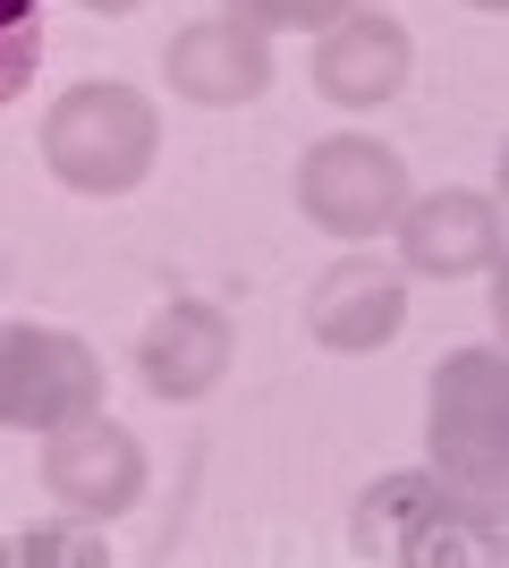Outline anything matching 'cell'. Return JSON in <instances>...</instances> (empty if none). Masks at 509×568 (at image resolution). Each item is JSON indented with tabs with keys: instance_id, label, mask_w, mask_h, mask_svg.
<instances>
[{
	"instance_id": "cell-1",
	"label": "cell",
	"mask_w": 509,
	"mask_h": 568,
	"mask_svg": "<svg viewBox=\"0 0 509 568\" xmlns=\"http://www.w3.org/2000/svg\"><path fill=\"white\" fill-rule=\"evenodd\" d=\"M51 170L69 179V187H136L153 162V111L128 85H77L60 111H51Z\"/></svg>"
},
{
	"instance_id": "cell-2",
	"label": "cell",
	"mask_w": 509,
	"mask_h": 568,
	"mask_svg": "<svg viewBox=\"0 0 509 568\" xmlns=\"http://www.w3.org/2000/svg\"><path fill=\"white\" fill-rule=\"evenodd\" d=\"M102 399V365L60 332H0V425H69Z\"/></svg>"
},
{
	"instance_id": "cell-3",
	"label": "cell",
	"mask_w": 509,
	"mask_h": 568,
	"mask_svg": "<svg viewBox=\"0 0 509 568\" xmlns=\"http://www.w3.org/2000/svg\"><path fill=\"white\" fill-rule=\"evenodd\" d=\"M297 187H306V213L323 230H348V237L383 230L399 213V162H390L383 144H323Z\"/></svg>"
},
{
	"instance_id": "cell-4",
	"label": "cell",
	"mask_w": 509,
	"mask_h": 568,
	"mask_svg": "<svg viewBox=\"0 0 509 568\" xmlns=\"http://www.w3.org/2000/svg\"><path fill=\"white\" fill-rule=\"evenodd\" d=\"M43 475H51V493L77 500V509H128L145 467H136V442H128V433L85 416V433H60V442H51Z\"/></svg>"
},
{
	"instance_id": "cell-5",
	"label": "cell",
	"mask_w": 509,
	"mask_h": 568,
	"mask_svg": "<svg viewBox=\"0 0 509 568\" xmlns=\"http://www.w3.org/2000/svg\"><path fill=\"white\" fill-rule=\"evenodd\" d=\"M264 43L246 34V26H187L179 51H170V77H179V94L195 102H246L264 85Z\"/></svg>"
},
{
	"instance_id": "cell-6",
	"label": "cell",
	"mask_w": 509,
	"mask_h": 568,
	"mask_svg": "<svg viewBox=\"0 0 509 568\" xmlns=\"http://www.w3.org/2000/svg\"><path fill=\"white\" fill-rule=\"evenodd\" d=\"M221 356H230V323H221V314L170 306L162 323L145 332V382L170 390V399H195V390L221 374Z\"/></svg>"
},
{
	"instance_id": "cell-7",
	"label": "cell",
	"mask_w": 509,
	"mask_h": 568,
	"mask_svg": "<svg viewBox=\"0 0 509 568\" xmlns=\"http://www.w3.org/2000/svg\"><path fill=\"white\" fill-rule=\"evenodd\" d=\"M323 94L332 102H383L390 85H399V69H408V43H399V26L383 18H357V26H339L332 43H323Z\"/></svg>"
},
{
	"instance_id": "cell-8",
	"label": "cell",
	"mask_w": 509,
	"mask_h": 568,
	"mask_svg": "<svg viewBox=\"0 0 509 568\" xmlns=\"http://www.w3.org/2000/svg\"><path fill=\"white\" fill-rule=\"evenodd\" d=\"M501 246V221L476 195H434L425 213L408 221V263L416 272H476V263Z\"/></svg>"
},
{
	"instance_id": "cell-9",
	"label": "cell",
	"mask_w": 509,
	"mask_h": 568,
	"mask_svg": "<svg viewBox=\"0 0 509 568\" xmlns=\"http://www.w3.org/2000/svg\"><path fill=\"white\" fill-rule=\"evenodd\" d=\"M399 323V288H390L383 263H339L315 297V332L332 348H374V339Z\"/></svg>"
},
{
	"instance_id": "cell-10",
	"label": "cell",
	"mask_w": 509,
	"mask_h": 568,
	"mask_svg": "<svg viewBox=\"0 0 509 568\" xmlns=\"http://www.w3.org/2000/svg\"><path fill=\"white\" fill-rule=\"evenodd\" d=\"M34 60H43V0H0V102L26 94Z\"/></svg>"
},
{
	"instance_id": "cell-11",
	"label": "cell",
	"mask_w": 509,
	"mask_h": 568,
	"mask_svg": "<svg viewBox=\"0 0 509 568\" xmlns=\"http://www.w3.org/2000/svg\"><path fill=\"white\" fill-rule=\"evenodd\" d=\"M9 560H102V544H77V535H26V544H9Z\"/></svg>"
},
{
	"instance_id": "cell-12",
	"label": "cell",
	"mask_w": 509,
	"mask_h": 568,
	"mask_svg": "<svg viewBox=\"0 0 509 568\" xmlns=\"http://www.w3.org/2000/svg\"><path fill=\"white\" fill-rule=\"evenodd\" d=\"M255 18H272V26H323L339 9V0H246Z\"/></svg>"
},
{
	"instance_id": "cell-13",
	"label": "cell",
	"mask_w": 509,
	"mask_h": 568,
	"mask_svg": "<svg viewBox=\"0 0 509 568\" xmlns=\"http://www.w3.org/2000/svg\"><path fill=\"white\" fill-rule=\"evenodd\" d=\"M85 9H136V0H85Z\"/></svg>"
},
{
	"instance_id": "cell-14",
	"label": "cell",
	"mask_w": 509,
	"mask_h": 568,
	"mask_svg": "<svg viewBox=\"0 0 509 568\" xmlns=\"http://www.w3.org/2000/svg\"><path fill=\"white\" fill-rule=\"evenodd\" d=\"M476 9H501V0H476Z\"/></svg>"
}]
</instances>
